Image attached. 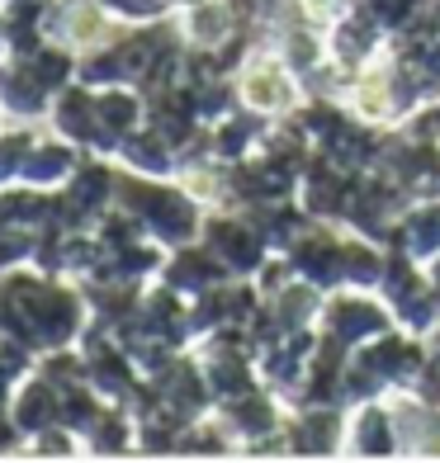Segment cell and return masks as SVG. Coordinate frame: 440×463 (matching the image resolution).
<instances>
[{
  "mask_svg": "<svg viewBox=\"0 0 440 463\" xmlns=\"http://www.w3.org/2000/svg\"><path fill=\"white\" fill-rule=\"evenodd\" d=\"M337 317H341V331H369L374 326V312L369 307H341Z\"/></svg>",
  "mask_w": 440,
  "mask_h": 463,
  "instance_id": "cell-1",
  "label": "cell"
},
{
  "mask_svg": "<svg viewBox=\"0 0 440 463\" xmlns=\"http://www.w3.org/2000/svg\"><path fill=\"white\" fill-rule=\"evenodd\" d=\"M251 95H256L261 104H270V99H275V80H270V76H256V80H251Z\"/></svg>",
  "mask_w": 440,
  "mask_h": 463,
  "instance_id": "cell-2",
  "label": "cell"
}]
</instances>
